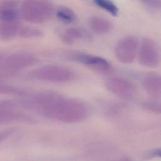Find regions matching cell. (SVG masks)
<instances>
[{"label":"cell","instance_id":"obj_12","mask_svg":"<svg viewBox=\"0 0 161 161\" xmlns=\"http://www.w3.org/2000/svg\"><path fill=\"white\" fill-rule=\"evenodd\" d=\"M21 26L18 20L0 22V39L10 40L18 35Z\"/></svg>","mask_w":161,"mask_h":161},{"label":"cell","instance_id":"obj_17","mask_svg":"<svg viewBox=\"0 0 161 161\" xmlns=\"http://www.w3.org/2000/svg\"><path fill=\"white\" fill-rule=\"evenodd\" d=\"M0 94L23 96L26 94V91L13 85L0 82Z\"/></svg>","mask_w":161,"mask_h":161},{"label":"cell","instance_id":"obj_24","mask_svg":"<svg viewBox=\"0 0 161 161\" xmlns=\"http://www.w3.org/2000/svg\"><path fill=\"white\" fill-rule=\"evenodd\" d=\"M3 58H4V57L0 53V65H1V62H2V61H3Z\"/></svg>","mask_w":161,"mask_h":161},{"label":"cell","instance_id":"obj_23","mask_svg":"<svg viewBox=\"0 0 161 161\" xmlns=\"http://www.w3.org/2000/svg\"><path fill=\"white\" fill-rule=\"evenodd\" d=\"M154 155L161 157V150H158L154 152Z\"/></svg>","mask_w":161,"mask_h":161},{"label":"cell","instance_id":"obj_4","mask_svg":"<svg viewBox=\"0 0 161 161\" xmlns=\"http://www.w3.org/2000/svg\"><path fill=\"white\" fill-rule=\"evenodd\" d=\"M138 57L140 64L147 67H157L161 60V54L157 44L149 38L142 40L138 48Z\"/></svg>","mask_w":161,"mask_h":161},{"label":"cell","instance_id":"obj_22","mask_svg":"<svg viewBox=\"0 0 161 161\" xmlns=\"http://www.w3.org/2000/svg\"><path fill=\"white\" fill-rule=\"evenodd\" d=\"M13 131H14V130L13 129H8V130L1 131H0V142L6 139L7 137L11 135Z\"/></svg>","mask_w":161,"mask_h":161},{"label":"cell","instance_id":"obj_2","mask_svg":"<svg viewBox=\"0 0 161 161\" xmlns=\"http://www.w3.org/2000/svg\"><path fill=\"white\" fill-rule=\"evenodd\" d=\"M19 12V16L26 21L40 24L52 17L54 12V6L48 1L28 0L21 4Z\"/></svg>","mask_w":161,"mask_h":161},{"label":"cell","instance_id":"obj_16","mask_svg":"<svg viewBox=\"0 0 161 161\" xmlns=\"http://www.w3.org/2000/svg\"><path fill=\"white\" fill-rule=\"evenodd\" d=\"M43 35V31L34 26H22L18 33V36L23 38H36Z\"/></svg>","mask_w":161,"mask_h":161},{"label":"cell","instance_id":"obj_19","mask_svg":"<svg viewBox=\"0 0 161 161\" xmlns=\"http://www.w3.org/2000/svg\"><path fill=\"white\" fill-rule=\"evenodd\" d=\"M144 109L157 114H161V102L158 101H147L142 103Z\"/></svg>","mask_w":161,"mask_h":161},{"label":"cell","instance_id":"obj_5","mask_svg":"<svg viewBox=\"0 0 161 161\" xmlns=\"http://www.w3.org/2000/svg\"><path fill=\"white\" fill-rule=\"evenodd\" d=\"M138 48V39L133 36H126L116 44L114 49L115 56L121 63L131 64L137 55Z\"/></svg>","mask_w":161,"mask_h":161},{"label":"cell","instance_id":"obj_9","mask_svg":"<svg viewBox=\"0 0 161 161\" xmlns=\"http://www.w3.org/2000/svg\"><path fill=\"white\" fill-rule=\"evenodd\" d=\"M34 121L29 114L16 109H0V125Z\"/></svg>","mask_w":161,"mask_h":161},{"label":"cell","instance_id":"obj_11","mask_svg":"<svg viewBox=\"0 0 161 161\" xmlns=\"http://www.w3.org/2000/svg\"><path fill=\"white\" fill-rule=\"evenodd\" d=\"M18 6V2L15 1H0V22L18 20L19 12Z\"/></svg>","mask_w":161,"mask_h":161},{"label":"cell","instance_id":"obj_13","mask_svg":"<svg viewBox=\"0 0 161 161\" xmlns=\"http://www.w3.org/2000/svg\"><path fill=\"white\" fill-rule=\"evenodd\" d=\"M89 25L91 29L98 34H104L109 32L113 27V25L108 19L99 17L92 16L89 19Z\"/></svg>","mask_w":161,"mask_h":161},{"label":"cell","instance_id":"obj_10","mask_svg":"<svg viewBox=\"0 0 161 161\" xmlns=\"http://www.w3.org/2000/svg\"><path fill=\"white\" fill-rule=\"evenodd\" d=\"M143 87L145 91L153 97H161V74H150L143 80Z\"/></svg>","mask_w":161,"mask_h":161},{"label":"cell","instance_id":"obj_18","mask_svg":"<svg viewBox=\"0 0 161 161\" xmlns=\"http://www.w3.org/2000/svg\"><path fill=\"white\" fill-rule=\"evenodd\" d=\"M94 4L99 8L104 9L113 16H116L118 14V8L111 1L108 0H96Z\"/></svg>","mask_w":161,"mask_h":161},{"label":"cell","instance_id":"obj_14","mask_svg":"<svg viewBox=\"0 0 161 161\" xmlns=\"http://www.w3.org/2000/svg\"><path fill=\"white\" fill-rule=\"evenodd\" d=\"M84 33L79 28L71 27L64 31L61 35L62 40L67 44H72L83 37Z\"/></svg>","mask_w":161,"mask_h":161},{"label":"cell","instance_id":"obj_1","mask_svg":"<svg viewBox=\"0 0 161 161\" xmlns=\"http://www.w3.org/2000/svg\"><path fill=\"white\" fill-rule=\"evenodd\" d=\"M89 113V108L84 102L65 97L57 92L38 113L45 118L66 123L80 122Z\"/></svg>","mask_w":161,"mask_h":161},{"label":"cell","instance_id":"obj_21","mask_svg":"<svg viewBox=\"0 0 161 161\" xmlns=\"http://www.w3.org/2000/svg\"><path fill=\"white\" fill-rule=\"evenodd\" d=\"M143 3L148 8L152 9H159L161 8V1H143Z\"/></svg>","mask_w":161,"mask_h":161},{"label":"cell","instance_id":"obj_3","mask_svg":"<svg viewBox=\"0 0 161 161\" xmlns=\"http://www.w3.org/2000/svg\"><path fill=\"white\" fill-rule=\"evenodd\" d=\"M30 78L53 83H65L74 79L75 74L69 68L59 65H44L29 72Z\"/></svg>","mask_w":161,"mask_h":161},{"label":"cell","instance_id":"obj_20","mask_svg":"<svg viewBox=\"0 0 161 161\" xmlns=\"http://www.w3.org/2000/svg\"><path fill=\"white\" fill-rule=\"evenodd\" d=\"M19 106L18 101L11 99H0V109H16Z\"/></svg>","mask_w":161,"mask_h":161},{"label":"cell","instance_id":"obj_25","mask_svg":"<svg viewBox=\"0 0 161 161\" xmlns=\"http://www.w3.org/2000/svg\"><path fill=\"white\" fill-rule=\"evenodd\" d=\"M120 161H131V160H129V159H128V158H125V159H123V160H120Z\"/></svg>","mask_w":161,"mask_h":161},{"label":"cell","instance_id":"obj_8","mask_svg":"<svg viewBox=\"0 0 161 161\" xmlns=\"http://www.w3.org/2000/svg\"><path fill=\"white\" fill-rule=\"evenodd\" d=\"M72 57L76 61L100 73H108L111 70V65L109 62L99 56L86 53H75L72 55Z\"/></svg>","mask_w":161,"mask_h":161},{"label":"cell","instance_id":"obj_6","mask_svg":"<svg viewBox=\"0 0 161 161\" xmlns=\"http://www.w3.org/2000/svg\"><path fill=\"white\" fill-rule=\"evenodd\" d=\"M39 59L35 55L26 53H16L4 57L1 67L6 71L21 70L37 64Z\"/></svg>","mask_w":161,"mask_h":161},{"label":"cell","instance_id":"obj_7","mask_svg":"<svg viewBox=\"0 0 161 161\" xmlns=\"http://www.w3.org/2000/svg\"><path fill=\"white\" fill-rule=\"evenodd\" d=\"M105 86L109 92L123 99H131L135 92L134 85L125 78H110L106 80Z\"/></svg>","mask_w":161,"mask_h":161},{"label":"cell","instance_id":"obj_15","mask_svg":"<svg viewBox=\"0 0 161 161\" xmlns=\"http://www.w3.org/2000/svg\"><path fill=\"white\" fill-rule=\"evenodd\" d=\"M56 16L59 20L65 23H72L76 19V15L70 8L60 6L56 10Z\"/></svg>","mask_w":161,"mask_h":161}]
</instances>
